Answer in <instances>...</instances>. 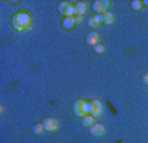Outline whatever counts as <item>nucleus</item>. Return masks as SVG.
<instances>
[{
    "instance_id": "5",
    "label": "nucleus",
    "mask_w": 148,
    "mask_h": 143,
    "mask_svg": "<svg viewBox=\"0 0 148 143\" xmlns=\"http://www.w3.org/2000/svg\"><path fill=\"white\" fill-rule=\"evenodd\" d=\"M42 126L45 129V131L48 133H54V131L58 130L60 127V121L54 117H46L42 119Z\"/></svg>"
},
{
    "instance_id": "11",
    "label": "nucleus",
    "mask_w": 148,
    "mask_h": 143,
    "mask_svg": "<svg viewBox=\"0 0 148 143\" xmlns=\"http://www.w3.org/2000/svg\"><path fill=\"white\" fill-rule=\"evenodd\" d=\"M75 24H77V20H75L74 16H71V17H65V19L62 20V27H64L65 29H68V31L73 29L74 27H75Z\"/></svg>"
},
{
    "instance_id": "8",
    "label": "nucleus",
    "mask_w": 148,
    "mask_h": 143,
    "mask_svg": "<svg viewBox=\"0 0 148 143\" xmlns=\"http://www.w3.org/2000/svg\"><path fill=\"white\" fill-rule=\"evenodd\" d=\"M99 38H101V36H99L97 32H89V33L86 34V38H85V41H86L87 45H91V47H94V45L99 44Z\"/></svg>"
},
{
    "instance_id": "2",
    "label": "nucleus",
    "mask_w": 148,
    "mask_h": 143,
    "mask_svg": "<svg viewBox=\"0 0 148 143\" xmlns=\"http://www.w3.org/2000/svg\"><path fill=\"white\" fill-rule=\"evenodd\" d=\"M73 113L75 117H85V115L89 114V106H87V102L83 100H77L74 101L73 103Z\"/></svg>"
},
{
    "instance_id": "12",
    "label": "nucleus",
    "mask_w": 148,
    "mask_h": 143,
    "mask_svg": "<svg viewBox=\"0 0 148 143\" xmlns=\"http://www.w3.org/2000/svg\"><path fill=\"white\" fill-rule=\"evenodd\" d=\"M81 123H82L83 127H91L92 124L95 123V118H94L92 115L87 114V115H85V117L81 118Z\"/></svg>"
},
{
    "instance_id": "15",
    "label": "nucleus",
    "mask_w": 148,
    "mask_h": 143,
    "mask_svg": "<svg viewBox=\"0 0 148 143\" xmlns=\"http://www.w3.org/2000/svg\"><path fill=\"white\" fill-rule=\"evenodd\" d=\"M131 8L134 11H140L143 8V1H140V0H132L131 1Z\"/></svg>"
},
{
    "instance_id": "18",
    "label": "nucleus",
    "mask_w": 148,
    "mask_h": 143,
    "mask_svg": "<svg viewBox=\"0 0 148 143\" xmlns=\"http://www.w3.org/2000/svg\"><path fill=\"white\" fill-rule=\"evenodd\" d=\"M75 20H77V23H82L83 21V17H82V16H78Z\"/></svg>"
},
{
    "instance_id": "17",
    "label": "nucleus",
    "mask_w": 148,
    "mask_h": 143,
    "mask_svg": "<svg viewBox=\"0 0 148 143\" xmlns=\"http://www.w3.org/2000/svg\"><path fill=\"white\" fill-rule=\"evenodd\" d=\"M142 82L145 85V86H148V72L142 76Z\"/></svg>"
},
{
    "instance_id": "16",
    "label": "nucleus",
    "mask_w": 148,
    "mask_h": 143,
    "mask_svg": "<svg viewBox=\"0 0 148 143\" xmlns=\"http://www.w3.org/2000/svg\"><path fill=\"white\" fill-rule=\"evenodd\" d=\"M92 50L95 53H98V54H102V53L105 52V45L103 44H97V45L92 47Z\"/></svg>"
},
{
    "instance_id": "4",
    "label": "nucleus",
    "mask_w": 148,
    "mask_h": 143,
    "mask_svg": "<svg viewBox=\"0 0 148 143\" xmlns=\"http://www.w3.org/2000/svg\"><path fill=\"white\" fill-rule=\"evenodd\" d=\"M91 8L97 15H103V13L108 12L110 1H108V0H95V1H92Z\"/></svg>"
},
{
    "instance_id": "3",
    "label": "nucleus",
    "mask_w": 148,
    "mask_h": 143,
    "mask_svg": "<svg viewBox=\"0 0 148 143\" xmlns=\"http://www.w3.org/2000/svg\"><path fill=\"white\" fill-rule=\"evenodd\" d=\"M87 106H89V114L92 115L94 118H98L101 117L102 113H103V105L99 100H92L90 102H87Z\"/></svg>"
},
{
    "instance_id": "13",
    "label": "nucleus",
    "mask_w": 148,
    "mask_h": 143,
    "mask_svg": "<svg viewBox=\"0 0 148 143\" xmlns=\"http://www.w3.org/2000/svg\"><path fill=\"white\" fill-rule=\"evenodd\" d=\"M101 21L103 23V24H106V25L112 24V23H114V15H112L111 12L103 13V15H101Z\"/></svg>"
},
{
    "instance_id": "10",
    "label": "nucleus",
    "mask_w": 148,
    "mask_h": 143,
    "mask_svg": "<svg viewBox=\"0 0 148 143\" xmlns=\"http://www.w3.org/2000/svg\"><path fill=\"white\" fill-rule=\"evenodd\" d=\"M74 10H75V15L77 16H83L87 12V3L85 1H78L74 6Z\"/></svg>"
},
{
    "instance_id": "14",
    "label": "nucleus",
    "mask_w": 148,
    "mask_h": 143,
    "mask_svg": "<svg viewBox=\"0 0 148 143\" xmlns=\"http://www.w3.org/2000/svg\"><path fill=\"white\" fill-rule=\"evenodd\" d=\"M44 131H45V129H44L42 123H36L32 126V133H33V135H41Z\"/></svg>"
},
{
    "instance_id": "19",
    "label": "nucleus",
    "mask_w": 148,
    "mask_h": 143,
    "mask_svg": "<svg viewBox=\"0 0 148 143\" xmlns=\"http://www.w3.org/2000/svg\"><path fill=\"white\" fill-rule=\"evenodd\" d=\"M143 4H145V6H148V0H144V1H143Z\"/></svg>"
},
{
    "instance_id": "7",
    "label": "nucleus",
    "mask_w": 148,
    "mask_h": 143,
    "mask_svg": "<svg viewBox=\"0 0 148 143\" xmlns=\"http://www.w3.org/2000/svg\"><path fill=\"white\" fill-rule=\"evenodd\" d=\"M89 133L92 137H102L106 133V127L102 123H94L91 127H89Z\"/></svg>"
},
{
    "instance_id": "6",
    "label": "nucleus",
    "mask_w": 148,
    "mask_h": 143,
    "mask_svg": "<svg viewBox=\"0 0 148 143\" xmlns=\"http://www.w3.org/2000/svg\"><path fill=\"white\" fill-rule=\"evenodd\" d=\"M58 12L60 15L66 16V17H71V16L75 15V10H74V6L70 1H61L58 4Z\"/></svg>"
},
{
    "instance_id": "1",
    "label": "nucleus",
    "mask_w": 148,
    "mask_h": 143,
    "mask_svg": "<svg viewBox=\"0 0 148 143\" xmlns=\"http://www.w3.org/2000/svg\"><path fill=\"white\" fill-rule=\"evenodd\" d=\"M12 23V27L18 32H24L32 27V16L31 13L25 12V11H20V12H16L11 19Z\"/></svg>"
},
{
    "instance_id": "9",
    "label": "nucleus",
    "mask_w": 148,
    "mask_h": 143,
    "mask_svg": "<svg viewBox=\"0 0 148 143\" xmlns=\"http://www.w3.org/2000/svg\"><path fill=\"white\" fill-rule=\"evenodd\" d=\"M86 23H87V25H89L90 28H98L99 25H101V15H91V16H89L87 17V20H86Z\"/></svg>"
}]
</instances>
